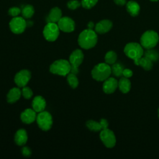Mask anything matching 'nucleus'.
I'll list each match as a JSON object with an SVG mask.
<instances>
[{
    "instance_id": "obj_15",
    "label": "nucleus",
    "mask_w": 159,
    "mask_h": 159,
    "mask_svg": "<svg viewBox=\"0 0 159 159\" xmlns=\"http://www.w3.org/2000/svg\"><path fill=\"white\" fill-rule=\"evenodd\" d=\"M37 118L35 111L32 109H26L20 115L22 121L25 124L33 122Z\"/></svg>"
},
{
    "instance_id": "obj_33",
    "label": "nucleus",
    "mask_w": 159,
    "mask_h": 159,
    "mask_svg": "<svg viewBox=\"0 0 159 159\" xmlns=\"http://www.w3.org/2000/svg\"><path fill=\"white\" fill-rule=\"evenodd\" d=\"M133 75V71L129 68H124L122 72V76L125 78H130Z\"/></svg>"
},
{
    "instance_id": "obj_22",
    "label": "nucleus",
    "mask_w": 159,
    "mask_h": 159,
    "mask_svg": "<svg viewBox=\"0 0 159 159\" xmlns=\"http://www.w3.org/2000/svg\"><path fill=\"white\" fill-rule=\"evenodd\" d=\"M136 65H140L145 70L148 71L152 70V68H153V61L144 56L140 58L139 59L136 63Z\"/></svg>"
},
{
    "instance_id": "obj_29",
    "label": "nucleus",
    "mask_w": 159,
    "mask_h": 159,
    "mask_svg": "<svg viewBox=\"0 0 159 159\" xmlns=\"http://www.w3.org/2000/svg\"><path fill=\"white\" fill-rule=\"evenodd\" d=\"M98 0H82L81 5L85 9H91L94 7Z\"/></svg>"
},
{
    "instance_id": "obj_12",
    "label": "nucleus",
    "mask_w": 159,
    "mask_h": 159,
    "mask_svg": "<svg viewBox=\"0 0 159 159\" xmlns=\"http://www.w3.org/2000/svg\"><path fill=\"white\" fill-rule=\"evenodd\" d=\"M60 30L65 32H71L75 30V24L74 20L68 17H61L57 22Z\"/></svg>"
},
{
    "instance_id": "obj_31",
    "label": "nucleus",
    "mask_w": 159,
    "mask_h": 159,
    "mask_svg": "<svg viewBox=\"0 0 159 159\" xmlns=\"http://www.w3.org/2000/svg\"><path fill=\"white\" fill-rule=\"evenodd\" d=\"M81 3H80L77 0H71L67 3V6L69 9L74 10L78 8L81 6Z\"/></svg>"
},
{
    "instance_id": "obj_23",
    "label": "nucleus",
    "mask_w": 159,
    "mask_h": 159,
    "mask_svg": "<svg viewBox=\"0 0 159 159\" xmlns=\"http://www.w3.org/2000/svg\"><path fill=\"white\" fill-rule=\"evenodd\" d=\"M111 68V73H112L114 76L117 77H120L122 76V72L124 69L123 65L120 63H114L112 65Z\"/></svg>"
},
{
    "instance_id": "obj_35",
    "label": "nucleus",
    "mask_w": 159,
    "mask_h": 159,
    "mask_svg": "<svg viewBox=\"0 0 159 159\" xmlns=\"http://www.w3.org/2000/svg\"><path fill=\"white\" fill-rule=\"evenodd\" d=\"M99 122H100V123L102 125V129H107L108 127V122L107 121L106 119H101Z\"/></svg>"
},
{
    "instance_id": "obj_18",
    "label": "nucleus",
    "mask_w": 159,
    "mask_h": 159,
    "mask_svg": "<svg viewBox=\"0 0 159 159\" xmlns=\"http://www.w3.org/2000/svg\"><path fill=\"white\" fill-rule=\"evenodd\" d=\"M27 132L24 129H19L15 134L14 140L17 145H24L27 141Z\"/></svg>"
},
{
    "instance_id": "obj_25",
    "label": "nucleus",
    "mask_w": 159,
    "mask_h": 159,
    "mask_svg": "<svg viewBox=\"0 0 159 159\" xmlns=\"http://www.w3.org/2000/svg\"><path fill=\"white\" fill-rule=\"evenodd\" d=\"M86 126L89 130L94 132L101 131L102 130V127L100 122H96L93 120H88L86 122Z\"/></svg>"
},
{
    "instance_id": "obj_3",
    "label": "nucleus",
    "mask_w": 159,
    "mask_h": 159,
    "mask_svg": "<svg viewBox=\"0 0 159 159\" xmlns=\"http://www.w3.org/2000/svg\"><path fill=\"white\" fill-rule=\"evenodd\" d=\"M111 74V68L106 63L96 65L91 71L92 77L96 81H103L108 78Z\"/></svg>"
},
{
    "instance_id": "obj_11",
    "label": "nucleus",
    "mask_w": 159,
    "mask_h": 159,
    "mask_svg": "<svg viewBox=\"0 0 159 159\" xmlns=\"http://www.w3.org/2000/svg\"><path fill=\"white\" fill-rule=\"evenodd\" d=\"M31 77V74L27 70H22L19 71L14 77V81L19 87L25 86Z\"/></svg>"
},
{
    "instance_id": "obj_7",
    "label": "nucleus",
    "mask_w": 159,
    "mask_h": 159,
    "mask_svg": "<svg viewBox=\"0 0 159 159\" xmlns=\"http://www.w3.org/2000/svg\"><path fill=\"white\" fill-rule=\"evenodd\" d=\"M37 122L39 127L43 130H48L53 124L51 114L47 111H42L37 115Z\"/></svg>"
},
{
    "instance_id": "obj_37",
    "label": "nucleus",
    "mask_w": 159,
    "mask_h": 159,
    "mask_svg": "<svg viewBox=\"0 0 159 159\" xmlns=\"http://www.w3.org/2000/svg\"><path fill=\"white\" fill-rule=\"evenodd\" d=\"M94 26V23L93 22H89L88 24V29H93Z\"/></svg>"
},
{
    "instance_id": "obj_36",
    "label": "nucleus",
    "mask_w": 159,
    "mask_h": 159,
    "mask_svg": "<svg viewBox=\"0 0 159 159\" xmlns=\"http://www.w3.org/2000/svg\"><path fill=\"white\" fill-rule=\"evenodd\" d=\"M114 2L119 6H124L126 4V0H114Z\"/></svg>"
},
{
    "instance_id": "obj_26",
    "label": "nucleus",
    "mask_w": 159,
    "mask_h": 159,
    "mask_svg": "<svg viewBox=\"0 0 159 159\" xmlns=\"http://www.w3.org/2000/svg\"><path fill=\"white\" fill-rule=\"evenodd\" d=\"M117 58V56L116 52H114V51H109L106 53L104 57V60L106 63L109 65H112L116 63Z\"/></svg>"
},
{
    "instance_id": "obj_24",
    "label": "nucleus",
    "mask_w": 159,
    "mask_h": 159,
    "mask_svg": "<svg viewBox=\"0 0 159 159\" xmlns=\"http://www.w3.org/2000/svg\"><path fill=\"white\" fill-rule=\"evenodd\" d=\"M143 55L150 59L151 61H157L159 58V53L155 50L153 48L147 49V50L144 52Z\"/></svg>"
},
{
    "instance_id": "obj_2",
    "label": "nucleus",
    "mask_w": 159,
    "mask_h": 159,
    "mask_svg": "<svg viewBox=\"0 0 159 159\" xmlns=\"http://www.w3.org/2000/svg\"><path fill=\"white\" fill-rule=\"evenodd\" d=\"M124 52L127 57L132 59L136 65L139 58L143 57L144 51L142 46L137 42H130L125 45Z\"/></svg>"
},
{
    "instance_id": "obj_9",
    "label": "nucleus",
    "mask_w": 159,
    "mask_h": 159,
    "mask_svg": "<svg viewBox=\"0 0 159 159\" xmlns=\"http://www.w3.org/2000/svg\"><path fill=\"white\" fill-rule=\"evenodd\" d=\"M100 139L107 148H112L116 145V139L114 133L108 128L101 130Z\"/></svg>"
},
{
    "instance_id": "obj_30",
    "label": "nucleus",
    "mask_w": 159,
    "mask_h": 159,
    "mask_svg": "<svg viewBox=\"0 0 159 159\" xmlns=\"http://www.w3.org/2000/svg\"><path fill=\"white\" fill-rule=\"evenodd\" d=\"M22 94L23 95V96L24 97V98L25 99H30L32 95H33V92L31 90V89L29 87L27 86H24L22 90Z\"/></svg>"
},
{
    "instance_id": "obj_1",
    "label": "nucleus",
    "mask_w": 159,
    "mask_h": 159,
    "mask_svg": "<svg viewBox=\"0 0 159 159\" xmlns=\"http://www.w3.org/2000/svg\"><path fill=\"white\" fill-rule=\"evenodd\" d=\"M98 41L96 32L93 29H85L80 33L78 37V44L84 49H89L94 47Z\"/></svg>"
},
{
    "instance_id": "obj_19",
    "label": "nucleus",
    "mask_w": 159,
    "mask_h": 159,
    "mask_svg": "<svg viewBox=\"0 0 159 159\" xmlns=\"http://www.w3.org/2000/svg\"><path fill=\"white\" fill-rule=\"evenodd\" d=\"M22 91L17 88H13L10 89L7 95V101L9 103H14L19 99Z\"/></svg>"
},
{
    "instance_id": "obj_20",
    "label": "nucleus",
    "mask_w": 159,
    "mask_h": 159,
    "mask_svg": "<svg viewBox=\"0 0 159 159\" xmlns=\"http://www.w3.org/2000/svg\"><path fill=\"white\" fill-rule=\"evenodd\" d=\"M126 9L127 12L132 16L135 17L139 14L140 6L137 2L134 1H130L126 4Z\"/></svg>"
},
{
    "instance_id": "obj_8",
    "label": "nucleus",
    "mask_w": 159,
    "mask_h": 159,
    "mask_svg": "<svg viewBox=\"0 0 159 159\" xmlns=\"http://www.w3.org/2000/svg\"><path fill=\"white\" fill-rule=\"evenodd\" d=\"M59 30L60 29L56 23L48 22L43 29V36L48 41H55L59 35Z\"/></svg>"
},
{
    "instance_id": "obj_14",
    "label": "nucleus",
    "mask_w": 159,
    "mask_h": 159,
    "mask_svg": "<svg viewBox=\"0 0 159 159\" xmlns=\"http://www.w3.org/2000/svg\"><path fill=\"white\" fill-rule=\"evenodd\" d=\"M112 27V23L111 20L104 19L99 21L95 25V32L102 34L109 32Z\"/></svg>"
},
{
    "instance_id": "obj_5",
    "label": "nucleus",
    "mask_w": 159,
    "mask_h": 159,
    "mask_svg": "<svg viewBox=\"0 0 159 159\" xmlns=\"http://www.w3.org/2000/svg\"><path fill=\"white\" fill-rule=\"evenodd\" d=\"M71 65L66 60H58L54 61L50 66V71L53 74L66 76L70 72Z\"/></svg>"
},
{
    "instance_id": "obj_17",
    "label": "nucleus",
    "mask_w": 159,
    "mask_h": 159,
    "mask_svg": "<svg viewBox=\"0 0 159 159\" xmlns=\"http://www.w3.org/2000/svg\"><path fill=\"white\" fill-rule=\"evenodd\" d=\"M61 16L62 12L61 9L57 7H55L50 10L49 14L47 18V22H58L59 20L62 17Z\"/></svg>"
},
{
    "instance_id": "obj_34",
    "label": "nucleus",
    "mask_w": 159,
    "mask_h": 159,
    "mask_svg": "<svg viewBox=\"0 0 159 159\" xmlns=\"http://www.w3.org/2000/svg\"><path fill=\"white\" fill-rule=\"evenodd\" d=\"M22 153L25 157H29L31 155V150L29 147H25L22 150Z\"/></svg>"
},
{
    "instance_id": "obj_6",
    "label": "nucleus",
    "mask_w": 159,
    "mask_h": 159,
    "mask_svg": "<svg viewBox=\"0 0 159 159\" xmlns=\"http://www.w3.org/2000/svg\"><path fill=\"white\" fill-rule=\"evenodd\" d=\"M84 58L83 53L80 49L73 51L70 56V63L71 65L70 73L76 75L78 73V66L83 62Z\"/></svg>"
},
{
    "instance_id": "obj_4",
    "label": "nucleus",
    "mask_w": 159,
    "mask_h": 159,
    "mask_svg": "<svg viewBox=\"0 0 159 159\" xmlns=\"http://www.w3.org/2000/svg\"><path fill=\"white\" fill-rule=\"evenodd\" d=\"M159 36L158 34L152 30L145 32L140 37V45L143 48L150 49L154 48L158 43Z\"/></svg>"
},
{
    "instance_id": "obj_21",
    "label": "nucleus",
    "mask_w": 159,
    "mask_h": 159,
    "mask_svg": "<svg viewBox=\"0 0 159 159\" xmlns=\"http://www.w3.org/2000/svg\"><path fill=\"white\" fill-rule=\"evenodd\" d=\"M118 87L122 93H127L130 90L131 83L129 78L123 76L118 81Z\"/></svg>"
},
{
    "instance_id": "obj_39",
    "label": "nucleus",
    "mask_w": 159,
    "mask_h": 159,
    "mask_svg": "<svg viewBox=\"0 0 159 159\" xmlns=\"http://www.w3.org/2000/svg\"><path fill=\"white\" fill-rule=\"evenodd\" d=\"M158 117H159V108L158 109Z\"/></svg>"
},
{
    "instance_id": "obj_13",
    "label": "nucleus",
    "mask_w": 159,
    "mask_h": 159,
    "mask_svg": "<svg viewBox=\"0 0 159 159\" xmlns=\"http://www.w3.org/2000/svg\"><path fill=\"white\" fill-rule=\"evenodd\" d=\"M118 87V81L112 77H109L104 81L102 89L106 94L113 93Z\"/></svg>"
},
{
    "instance_id": "obj_16",
    "label": "nucleus",
    "mask_w": 159,
    "mask_h": 159,
    "mask_svg": "<svg viewBox=\"0 0 159 159\" xmlns=\"http://www.w3.org/2000/svg\"><path fill=\"white\" fill-rule=\"evenodd\" d=\"M32 108L35 112H42L43 111L46 106V102L44 98L40 96H37L35 97L32 103Z\"/></svg>"
},
{
    "instance_id": "obj_10",
    "label": "nucleus",
    "mask_w": 159,
    "mask_h": 159,
    "mask_svg": "<svg viewBox=\"0 0 159 159\" xmlns=\"http://www.w3.org/2000/svg\"><path fill=\"white\" fill-rule=\"evenodd\" d=\"M27 26V22L22 17H14L9 22V27L11 31L14 34L22 33Z\"/></svg>"
},
{
    "instance_id": "obj_27",
    "label": "nucleus",
    "mask_w": 159,
    "mask_h": 159,
    "mask_svg": "<svg viewBox=\"0 0 159 159\" xmlns=\"http://www.w3.org/2000/svg\"><path fill=\"white\" fill-rule=\"evenodd\" d=\"M34 14V9L31 5H26L22 10V14L24 18L29 19Z\"/></svg>"
},
{
    "instance_id": "obj_28",
    "label": "nucleus",
    "mask_w": 159,
    "mask_h": 159,
    "mask_svg": "<svg viewBox=\"0 0 159 159\" xmlns=\"http://www.w3.org/2000/svg\"><path fill=\"white\" fill-rule=\"evenodd\" d=\"M67 80L68 81L69 84L72 88H75L78 85V80L76 76V75L73 73H68L67 76Z\"/></svg>"
},
{
    "instance_id": "obj_32",
    "label": "nucleus",
    "mask_w": 159,
    "mask_h": 159,
    "mask_svg": "<svg viewBox=\"0 0 159 159\" xmlns=\"http://www.w3.org/2000/svg\"><path fill=\"white\" fill-rule=\"evenodd\" d=\"M21 11L17 7H11L8 11V14L12 17H17L20 13Z\"/></svg>"
},
{
    "instance_id": "obj_38",
    "label": "nucleus",
    "mask_w": 159,
    "mask_h": 159,
    "mask_svg": "<svg viewBox=\"0 0 159 159\" xmlns=\"http://www.w3.org/2000/svg\"><path fill=\"white\" fill-rule=\"evenodd\" d=\"M151 1H153V2H156V1H158L159 0H150Z\"/></svg>"
}]
</instances>
